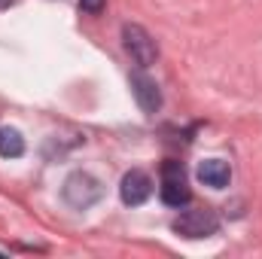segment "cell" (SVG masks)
I'll use <instances>...</instances> for the list:
<instances>
[{
  "label": "cell",
  "instance_id": "2",
  "mask_svg": "<svg viewBox=\"0 0 262 259\" xmlns=\"http://www.w3.org/2000/svg\"><path fill=\"white\" fill-rule=\"evenodd\" d=\"M159 195H162V201H165L168 207H186V204L192 201V192H189V186H186V171H183L180 162L168 159V162L162 165V186H159Z\"/></svg>",
  "mask_w": 262,
  "mask_h": 259
},
{
  "label": "cell",
  "instance_id": "1",
  "mask_svg": "<svg viewBox=\"0 0 262 259\" xmlns=\"http://www.w3.org/2000/svg\"><path fill=\"white\" fill-rule=\"evenodd\" d=\"M61 198L73 210H89L92 204H98L104 198V186L89 171H73L64 180V186H61Z\"/></svg>",
  "mask_w": 262,
  "mask_h": 259
},
{
  "label": "cell",
  "instance_id": "5",
  "mask_svg": "<svg viewBox=\"0 0 262 259\" xmlns=\"http://www.w3.org/2000/svg\"><path fill=\"white\" fill-rule=\"evenodd\" d=\"M149 195H152V177H149L146 171H140V168L125 171V177H122V183H119V198H122V204L140 207Z\"/></svg>",
  "mask_w": 262,
  "mask_h": 259
},
{
  "label": "cell",
  "instance_id": "3",
  "mask_svg": "<svg viewBox=\"0 0 262 259\" xmlns=\"http://www.w3.org/2000/svg\"><path fill=\"white\" fill-rule=\"evenodd\" d=\"M171 229H174L180 238L198 241V238H210V235H216V232H220V220H216L213 210L198 207V210H183V213L174 220Z\"/></svg>",
  "mask_w": 262,
  "mask_h": 259
},
{
  "label": "cell",
  "instance_id": "4",
  "mask_svg": "<svg viewBox=\"0 0 262 259\" xmlns=\"http://www.w3.org/2000/svg\"><path fill=\"white\" fill-rule=\"evenodd\" d=\"M122 40H125V49H128V55L134 58L137 67L156 64L159 46H156V40L149 37L146 28H140V25H125V28H122Z\"/></svg>",
  "mask_w": 262,
  "mask_h": 259
},
{
  "label": "cell",
  "instance_id": "7",
  "mask_svg": "<svg viewBox=\"0 0 262 259\" xmlns=\"http://www.w3.org/2000/svg\"><path fill=\"white\" fill-rule=\"evenodd\" d=\"M195 177L204 186H210V189H226L229 180H232V168H229V162H223V159H204V162L198 165Z\"/></svg>",
  "mask_w": 262,
  "mask_h": 259
},
{
  "label": "cell",
  "instance_id": "8",
  "mask_svg": "<svg viewBox=\"0 0 262 259\" xmlns=\"http://www.w3.org/2000/svg\"><path fill=\"white\" fill-rule=\"evenodd\" d=\"M0 156L3 159L25 156V137H21L18 128H0Z\"/></svg>",
  "mask_w": 262,
  "mask_h": 259
},
{
  "label": "cell",
  "instance_id": "9",
  "mask_svg": "<svg viewBox=\"0 0 262 259\" xmlns=\"http://www.w3.org/2000/svg\"><path fill=\"white\" fill-rule=\"evenodd\" d=\"M104 6H107V0H79V9L89 12V15H101Z\"/></svg>",
  "mask_w": 262,
  "mask_h": 259
},
{
  "label": "cell",
  "instance_id": "10",
  "mask_svg": "<svg viewBox=\"0 0 262 259\" xmlns=\"http://www.w3.org/2000/svg\"><path fill=\"white\" fill-rule=\"evenodd\" d=\"M15 0H0V9H6V6H12Z\"/></svg>",
  "mask_w": 262,
  "mask_h": 259
},
{
  "label": "cell",
  "instance_id": "6",
  "mask_svg": "<svg viewBox=\"0 0 262 259\" xmlns=\"http://www.w3.org/2000/svg\"><path fill=\"white\" fill-rule=\"evenodd\" d=\"M131 92H134V101L137 107L146 113V116H156L162 110V92L156 85V79H149L146 73H131Z\"/></svg>",
  "mask_w": 262,
  "mask_h": 259
}]
</instances>
